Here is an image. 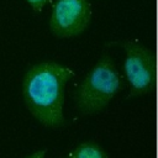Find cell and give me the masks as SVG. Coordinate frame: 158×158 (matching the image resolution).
Returning <instances> with one entry per match:
<instances>
[{"mask_svg": "<svg viewBox=\"0 0 158 158\" xmlns=\"http://www.w3.org/2000/svg\"><path fill=\"white\" fill-rule=\"evenodd\" d=\"M26 2L32 7L33 11L38 12L44 7V5L48 2V0H26Z\"/></svg>", "mask_w": 158, "mask_h": 158, "instance_id": "obj_6", "label": "cell"}, {"mask_svg": "<svg viewBox=\"0 0 158 158\" xmlns=\"http://www.w3.org/2000/svg\"><path fill=\"white\" fill-rule=\"evenodd\" d=\"M91 21V5L88 0H56L49 16V28L59 38L83 33Z\"/></svg>", "mask_w": 158, "mask_h": 158, "instance_id": "obj_4", "label": "cell"}, {"mask_svg": "<svg viewBox=\"0 0 158 158\" xmlns=\"http://www.w3.org/2000/svg\"><path fill=\"white\" fill-rule=\"evenodd\" d=\"M74 72L56 62H41L32 65L22 83V94L27 109L46 126H58L64 121L63 104L67 83Z\"/></svg>", "mask_w": 158, "mask_h": 158, "instance_id": "obj_1", "label": "cell"}, {"mask_svg": "<svg viewBox=\"0 0 158 158\" xmlns=\"http://www.w3.org/2000/svg\"><path fill=\"white\" fill-rule=\"evenodd\" d=\"M65 158H109V156L99 144L84 142L74 147Z\"/></svg>", "mask_w": 158, "mask_h": 158, "instance_id": "obj_5", "label": "cell"}, {"mask_svg": "<svg viewBox=\"0 0 158 158\" xmlns=\"http://www.w3.org/2000/svg\"><path fill=\"white\" fill-rule=\"evenodd\" d=\"M47 149H41V151H36L35 153H32L28 158H44V154H46Z\"/></svg>", "mask_w": 158, "mask_h": 158, "instance_id": "obj_7", "label": "cell"}, {"mask_svg": "<svg viewBox=\"0 0 158 158\" xmlns=\"http://www.w3.org/2000/svg\"><path fill=\"white\" fill-rule=\"evenodd\" d=\"M123 73L128 81L131 95L149 93L156 83V56L137 41H126Z\"/></svg>", "mask_w": 158, "mask_h": 158, "instance_id": "obj_3", "label": "cell"}, {"mask_svg": "<svg viewBox=\"0 0 158 158\" xmlns=\"http://www.w3.org/2000/svg\"><path fill=\"white\" fill-rule=\"evenodd\" d=\"M122 88V77L109 56L86 73L77 91V105L85 114L102 110Z\"/></svg>", "mask_w": 158, "mask_h": 158, "instance_id": "obj_2", "label": "cell"}]
</instances>
